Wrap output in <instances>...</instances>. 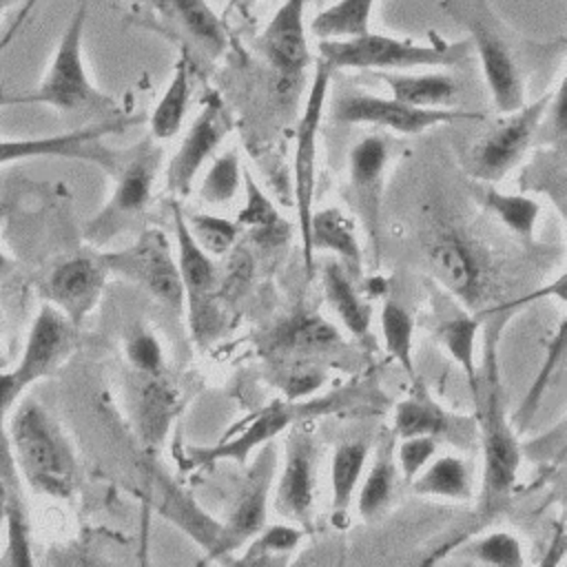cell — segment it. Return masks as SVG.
<instances>
[{
    "mask_svg": "<svg viewBox=\"0 0 567 567\" xmlns=\"http://www.w3.org/2000/svg\"><path fill=\"white\" fill-rule=\"evenodd\" d=\"M563 357H565V321L558 323V328H556V332H554V337L547 346V352L543 357V363L536 372V379L529 383V388H527V392H525V396H523V401H520V405L514 414L516 427H525L532 421V416L536 414L551 379L563 368Z\"/></svg>",
    "mask_w": 567,
    "mask_h": 567,
    "instance_id": "36",
    "label": "cell"
},
{
    "mask_svg": "<svg viewBox=\"0 0 567 567\" xmlns=\"http://www.w3.org/2000/svg\"><path fill=\"white\" fill-rule=\"evenodd\" d=\"M427 264L436 281L465 308H476L483 299V266L463 239L443 235L430 246Z\"/></svg>",
    "mask_w": 567,
    "mask_h": 567,
    "instance_id": "21",
    "label": "cell"
},
{
    "mask_svg": "<svg viewBox=\"0 0 567 567\" xmlns=\"http://www.w3.org/2000/svg\"><path fill=\"white\" fill-rule=\"evenodd\" d=\"M275 467L277 447L272 441H268L259 447V454L246 474L228 520L219 523V534L206 549L208 558H221L226 554L239 551L266 525L268 492L272 485Z\"/></svg>",
    "mask_w": 567,
    "mask_h": 567,
    "instance_id": "14",
    "label": "cell"
},
{
    "mask_svg": "<svg viewBox=\"0 0 567 567\" xmlns=\"http://www.w3.org/2000/svg\"><path fill=\"white\" fill-rule=\"evenodd\" d=\"M478 332H481V317L467 310H458L456 315L441 319L434 330L439 346L463 370L474 401L478 399V392H481L478 361H476Z\"/></svg>",
    "mask_w": 567,
    "mask_h": 567,
    "instance_id": "25",
    "label": "cell"
},
{
    "mask_svg": "<svg viewBox=\"0 0 567 567\" xmlns=\"http://www.w3.org/2000/svg\"><path fill=\"white\" fill-rule=\"evenodd\" d=\"M241 182L246 186V204L235 219L239 228H250L259 235H281V228H286V224L281 221L279 213L275 210L272 202L264 195L255 177L248 173V168L244 171Z\"/></svg>",
    "mask_w": 567,
    "mask_h": 567,
    "instance_id": "42",
    "label": "cell"
},
{
    "mask_svg": "<svg viewBox=\"0 0 567 567\" xmlns=\"http://www.w3.org/2000/svg\"><path fill=\"white\" fill-rule=\"evenodd\" d=\"M377 0H337L310 20V33L319 40H343L372 29Z\"/></svg>",
    "mask_w": 567,
    "mask_h": 567,
    "instance_id": "33",
    "label": "cell"
},
{
    "mask_svg": "<svg viewBox=\"0 0 567 567\" xmlns=\"http://www.w3.org/2000/svg\"><path fill=\"white\" fill-rule=\"evenodd\" d=\"M162 148L148 135L137 146H133L124 162L120 164L115 177V188L109 202L97 210V215L86 224L84 237L93 246H104L126 228H131L146 210L153 184L159 171Z\"/></svg>",
    "mask_w": 567,
    "mask_h": 567,
    "instance_id": "7",
    "label": "cell"
},
{
    "mask_svg": "<svg viewBox=\"0 0 567 567\" xmlns=\"http://www.w3.org/2000/svg\"><path fill=\"white\" fill-rule=\"evenodd\" d=\"M244 179L237 151H224L213 159L199 184V197L208 204H228L239 195Z\"/></svg>",
    "mask_w": 567,
    "mask_h": 567,
    "instance_id": "40",
    "label": "cell"
},
{
    "mask_svg": "<svg viewBox=\"0 0 567 567\" xmlns=\"http://www.w3.org/2000/svg\"><path fill=\"white\" fill-rule=\"evenodd\" d=\"M13 2H18V0H0V11L4 9V7H9V4H13Z\"/></svg>",
    "mask_w": 567,
    "mask_h": 567,
    "instance_id": "51",
    "label": "cell"
},
{
    "mask_svg": "<svg viewBox=\"0 0 567 567\" xmlns=\"http://www.w3.org/2000/svg\"><path fill=\"white\" fill-rule=\"evenodd\" d=\"M549 97L551 91L503 113V117L470 146L465 155L467 173L485 184L501 182L532 148L543 126Z\"/></svg>",
    "mask_w": 567,
    "mask_h": 567,
    "instance_id": "8",
    "label": "cell"
},
{
    "mask_svg": "<svg viewBox=\"0 0 567 567\" xmlns=\"http://www.w3.org/2000/svg\"><path fill=\"white\" fill-rule=\"evenodd\" d=\"M321 281H323V295H326L330 308L341 319V323L348 328V332L359 339L368 337L370 321H372V306L357 292L354 279L343 268V264L326 261Z\"/></svg>",
    "mask_w": 567,
    "mask_h": 567,
    "instance_id": "27",
    "label": "cell"
},
{
    "mask_svg": "<svg viewBox=\"0 0 567 567\" xmlns=\"http://www.w3.org/2000/svg\"><path fill=\"white\" fill-rule=\"evenodd\" d=\"M458 549H461V556H465L472 563H481V565H494V567L525 565L520 540L505 529H496V532L476 536Z\"/></svg>",
    "mask_w": 567,
    "mask_h": 567,
    "instance_id": "38",
    "label": "cell"
},
{
    "mask_svg": "<svg viewBox=\"0 0 567 567\" xmlns=\"http://www.w3.org/2000/svg\"><path fill=\"white\" fill-rule=\"evenodd\" d=\"M168 206L173 215V230L177 244L175 259L184 288V301L188 303L190 312V328L195 337H206L215 319V306L210 301L215 290V264L213 257L193 239L177 197H171Z\"/></svg>",
    "mask_w": 567,
    "mask_h": 567,
    "instance_id": "16",
    "label": "cell"
},
{
    "mask_svg": "<svg viewBox=\"0 0 567 567\" xmlns=\"http://www.w3.org/2000/svg\"><path fill=\"white\" fill-rule=\"evenodd\" d=\"M75 326L51 303H44L29 330L22 357L11 370L24 392L35 381L53 374L75 346Z\"/></svg>",
    "mask_w": 567,
    "mask_h": 567,
    "instance_id": "19",
    "label": "cell"
},
{
    "mask_svg": "<svg viewBox=\"0 0 567 567\" xmlns=\"http://www.w3.org/2000/svg\"><path fill=\"white\" fill-rule=\"evenodd\" d=\"M230 131L233 117L219 93L210 91L202 100L195 120L190 122L177 151L168 159L166 188L173 197H184L190 193L202 166L215 155V151Z\"/></svg>",
    "mask_w": 567,
    "mask_h": 567,
    "instance_id": "13",
    "label": "cell"
},
{
    "mask_svg": "<svg viewBox=\"0 0 567 567\" xmlns=\"http://www.w3.org/2000/svg\"><path fill=\"white\" fill-rule=\"evenodd\" d=\"M470 40L430 38L419 42L388 33L365 31L343 40H319V62L330 71H414V69H450L467 60Z\"/></svg>",
    "mask_w": 567,
    "mask_h": 567,
    "instance_id": "1",
    "label": "cell"
},
{
    "mask_svg": "<svg viewBox=\"0 0 567 567\" xmlns=\"http://www.w3.org/2000/svg\"><path fill=\"white\" fill-rule=\"evenodd\" d=\"M7 432L16 467L22 470L29 485L53 498H71L78 487V463L51 414L33 399H24Z\"/></svg>",
    "mask_w": 567,
    "mask_h": 567,
    "instance_id": "2",
    "label": "cell"
},
{
    "mask_svg": "<svg viewBox=\"0 0 567 567\" xmlns=\"http://www.w3.org/2000/svg\"><path fill=\"white\" fill-rule=\"evenodd\" d=\"M20 104H33L31 93H11L9 89L0 86V109H7V106H20Z\"/></svg>",
    "mask_w": 567,
    "mask_h": 567,
    "instance_id": "46",
    "label": "cell"
},
{
    "mask_svg": "<svg viewBox=\"0 0 567 567\" xmlns=\"http://www.w3.org/2000/svg\"><path fill=\"white\" fill-rule=\"evenodd\" d=\"M390 89V97L412 106H447L458 93V84L443 71H377Z\"/></svg>",
    "mask_w": 567,
    "mask_h": 567,
    "instance_id": "26",
    "label": "cell"
},
{
    "mask_svg": "<svg viewBox=\"0 0 567 567\" xmlns=\"http://www.w3.org/2000/svg\"><path fill=\"white\" fill-rule=\"evenodd\" d=\"M381 339L388 354L405 370L410 379H414V354H412V339H414V319L412 312L401 306L396 299H385L381 308Z\"/></svg>",
    "mask_w": 567,
    "mask_h": 567,
    "instance_id": "35",
    "label": "cell"
},
{
    "mask_svg": "<svg viewBox=\"0 0 567 567\" xmlns=\"http://www.w3.org/2000/svg\"><path fill=\"white\" fill-rule=\"evenodd\" d=\"M357 394H361V388L350 385L343 390H334L332 394H326L321 399H275L266 408L255 412L241 430L230 432L215 445L186 447L182 454V463L193 470L210 467L219 461H235L244 465L255 450H259L268 441H275L284 430L292 427L295 423L321 414H332L339 410H352V396Z\"/></svg>",
    "mask_w": 567,
    "mask_h": 567,
    "instance_id": "5",
    "label": "cell"
},
{
    "mask_svg": "<svg viewBox=\"0 0 567 567\" xmlns=\"http://www.w3.org/2000/svg\"><path fill=\"white\" fill-rule=\"evenodd\" d=\"M392 159V140L381 133L361 137L348 155V188L352 208L377 252L381 233V204L385 190V173Z\"/></svg>",
    "mask_w": 567,
    "mask_h": 567,
    "instance_id": "15",
    "label": "cell"
},
{
    "mask_svg": "<svg viewBox=\"0 0 567 567\" xmlns=\"http://www.w3.org/2000/svg\"><path fill=\"white\" fill-rule=\"evenodd\" d=\"M184 219H186V226H188L193 239L210 257L226 255L237 244V237L241 233L237 221H233L228 217L213 215V213H184Z\"/></svg>",
    "mask_w": 567,
    "mask_h": 567,
    "instance_id": "41",
    "label": "cell"
},
{
    "mask_svg": "<svg viewBox=\"0 0 567 567\" xmlns=\"http://www.w3.org/2000/svg\"><path fill=\"white\" fill-rule=\"evenodd\" d=\"M317 496V443L310 432L292 430L286 441L284 470L275 487V512L290 523L312 525Z\"/></svg>",
    "mask_w": 567,
    "mask_h": 567,
    "instance_id": "17",
    "label": "cell"
},
{
    "mask_svg": "<svg viewBox=\"0 0 567 567\" xmlns=\"http://www.w3.org/2000/svg\"><path fill=\"white\" fill-rule=\"evenodd\" d=\"M7 507H9V494H7V487L0 478V532H2V525L7 520Z\"/></svg>",
    "mask_w": 567,
    "mask_h": 567,
    "instance_id": "48",
    "label": "cell"
},
{
    "mask_svg": "<svg viewBox=\"0 0 567 567\" xmlns=\"http://www.w3.org/2000/svg\"><path fill=\"white\" fill-rule=\"evenodd\" d=\"M84 27H86V2H80L73 11L53 60L31 93L33 104H47L60 113H111L115 102L102 93L89 78L84 64Z\"/></svg>",
    "mask_w": 567,
    "mask_h": 567,
    "instance_id": "6",
    "label": "cell"
},
{
    "mask_svg": "<svg viewBox=\"0 0 567 567\" xmlns=\"http://www.w3.org/2000/svg\"><path fill=\"white\" fill-rule=\"evenodd\" d=\"M485 383L481 403V445H483V474H481V516H494L509 498V492L518 478L520 445L516 441L514 425L505 414L503 385L498 374V357L494 334L485 341Z\"/></svg>",
    "mask_w": 567,
    "mask_h": 567,
    "instance_id": "3",
    "label": "cell"
},
{
    "mask_svg": "<svg viewBox=\"0 0 567 567\" xmlns=\"http://www.w3.org/2000/svg\"><path fill=\"white\" fill-rule=\"evenodd\" d=\"M392 436L388 434L379 441L372 467L361 476V487L357 494V512L361 518L372 520L379 518L394 498L396 487V461H394V445Z\"/></svg>",
    "mask_w": 567,
    "mask_h": 567,
    "instance_id": "30",
    "label": "cell"
},
{
    "mask_svg": "<svg viewBox=\"0 0 567 567\" xmlns=\"http://www.w3.org/2000/svg\"><path fill=\"white\" fill-rule=\"evenodd\" d=\"M443 11L467 33L478 53L485 86L501 113L525 104V82L507 24L492 0H443Z\"/></svg>",
    "mask_w": 567,
    "mask_h": 567,
    "instance_id": "4",
    "label": "cell"
},
{
    "mask_svg": "<svg viewBox=\"0 0 567 567\" xmlns=\"http://www.w3.org/2000/svg\"><path fill=\"white\" fill-rule=\"evenodd\" d=\"M35 4H38V0H29V2L22 7V11H20V16H18V20H16V24L11 27V33H13V31H16V29L22 24V20L27 18V13H29V11H31Z\"/></svg>",
    "mask_w": 567,
    "mask_h": 567,
    "instance_id": "50",
    "label": "cell"
},
{
    "mask_svg": "<svg viewBox=\"0 0 567 567\" xmlns=\"http://www.w3.org/2000/svg\"><path fill=\"white\" fill-rule=\"evenodd\" d=\"M190 78H193L190 55H188V51H184L179 55V60L175 62L173 75H171V80L148 120V128H151L148 135L155 142L171 140L182 128L186 113H188V104H190V89H193Z\"/></svg>",
    "mask_w": 567,
    "mask_h": 567,
    "instance_id": "28",
    "label": "cell"
},
{
    "mask_svg": "<svg viewBox=\"0 0 567 567\" xmlns=\"http://www.w3.org/2000/svg\"><path fill=\"white\" fill-rule=\"evenodd\" d=\"M439 439L421 434V436H405L401 439L396 447V470L405 476V481H412L436 454Z\"/></svg>",
    "mask_w": 567,
    "mask_h": 567,
    "instance_id": "44",
    "label": "cell"
},
{
    "mask_svg": "<svg viewBox=\"0 0 567 567\" xmlns=\"http://www.w3.org/2000/svg\"><path fill=\"white\" fill-rule=\"evenodd\" d=\"M106 272L100 255H73L49 272L42 290L47 301L80 328L102 297Z\"/></svg>",
    "mask_w": 567,
    "mask_h": 567,
    "instance_id": "18",
    "label": "cell"
},
{
    "mask_svg": "<svg viewBox=\"0 0 567 567\" xmlns=\"http://www.w3.org/2000/svg\"><path fill=\"white\" fill-rule=\"evenodd\" d=\"M0 219H2V208H0ZM13 259H9L2 250H0V281L4 279V277H9L11 275V270H13Z\"/></svg>",
    "mask_w": 567,
    "mask_h": 567,
    "instance_id": "49",
    "label": "cell"
},
{
    "mask_svg": "<svg viewBox=\"0 0 567 567\" xmlns=\"http://www.w3.org/2000/svg\"><path fill=\"white\" fill-rule=\"evenodd\" d=\"M332 115L339 124H365L379 126L405 135H416L441 124H454L465 120H481L476 111H463L452 106H412L394 97L350 93L337 100Z\"/></svg>",
    "mask_w": 567,
    "mask_h": 567,
    "instance_id": "11",
    "label": "cell"
},
{
    "mask_svg": "<svg viewBox=\"0 0 567 567\" xmlns=\"http://www.w3.org/2000/svg\"><path fill=\"white\" fill-rule=\"evenodd\" d=\"M308 0H284L259 35L268 64L284 78H295L312 62L306 27Z\"/></svg>",
    "mask_w": 567,
    "mask_h": 567,
    "instance_id": "20",
    "label": "cell"
},
{
    "mask_svg": "<svg viewBox=\"0 0 567 567\" xmlns=\"http://www.w3.org/2000/svg\"><path fill=\"white\" fill-rule=\"evenodd\" d=\"M303 532L299 525H264L250 540L244 554L237 558V563L244 565H264V563H275L297 549L301 543Z\"/></svg>",
    "mask_w": 567,
    "mask_h": 567,
    "instance_id": "37",
    "label": "cell"
},
{
    "mask_svg": "<svg viewBox=\"0 0 567 567\" xmlns=\"http://www.w3.org/2000/svg\"><path fill=\"white\" fill-rule=\"evenodd\" d=\"M332 71L317 60L312 82L308 89L306 106L297 126L295 137V159H292V190L301 230V250L306 248L308 239V224L315 210V188H317V153H319V128L321 115L328 100Z\"/></svg>",
    "mask_w": 567,
    "mask_h": 567,
    "instance_id": "12",
    "label": "cell"
},
{
    "mask_svg": "<svg viewBox=\"0 0 567 567\" xmlns=\"http://www.w3.org/2000/svg\"><path fill=\"white\" fill-rule=\"evenodd\" d=\"M452 430L450 416L443 408L421 388H416L410 396L396 403L392 414V434L396 439L405 436H447Z\"/></svg>",
    "mask_w": 567,
    "mask_h": 567,
    "instance_id": "32",
    "label": "cell"
},
{
    "mask_svg": "<svg viewBox=\"0 0 567 567\" xmlns=\"http://www.w3.org/2000/svg\"><path fill=\"white\" fill-rule=\"evenodd\" d=\"M228 2V11H237L241 16L250 13V9L257 4V0H226Z\"/></svg>",
    "mask_w": 567,
    "mask_h": 567,
    "instance_id": "47",
    "label": "cell"
},
{
    "mask_svg": "<svg viewBox=\"0 0 567 567\" xmlns=\"http://www.w3.org/2000/svg\"><path fill=\"white\" fill-rule=\"evenodd\" d=\"M412 489L419 496L443 501H470L472 478L463 458L443 454L432 458L412 481Z\"/></svg>",
    "mask_w": 567,
    "mask_h": 567,
    "instance_id": "31",
    "label": "cell"
},
{
    "mask_svg": "<svg viewBox=\"0 0 567 567\" xmlns=\"http://www.w3.org/2000/svg\"><path fill=\"white\" fill-rule=\"evenodd\" d=\"M100 257L106 270L133 281L157 301L171 308H179L184 303L177 259L164 230L153 226L144 228L131 246Z\"/></svg>",
    "mask_w": 567,
    "mask_h": 567,
    "instance_id": "9",
    "label": "cell"
},
{
    "mask_svg": "<svg viewBox=\"0 0 567 567\" xmlns=\"http://www.w3.org/2000/svg\"><path fill=\"white\" fill-rule=\"evenodd\" d=\"M341 341L339 330L317 315H299L290 319L279 332V343L295 352L326 350Z\"/></svg>",
    "mask_w": 567,
    "mask_h": 567,
    "instance_id": "39",
    "label": "cell"
},
{
    "mask_svg": "<svg viewBox=\"0 0 567 567\" xmlns=\"http://www.w3.org/2000/svg\"><path fill=\"white\" fill-rule=\"evenodd\" d=\"M131 410L144 445L155 450L162 445L179 412V399L175 388L162 374H140V381L133 385Z\"/></svg>",
    "mask_w": 567,
    "mask_h": 567,
    "instance_id": "23",
    "label": "cell"
},
{
    "mask_svg": "<svg viewBox=\"0 0 567 567\" xmlns=\"http://www.w3.org/2000/svg\"><path fill=\"white\" fill-rule=\"evenodd\" d=\"M315 250H328L337 255V261L343 264L352 279L361 277V246L352 219L341 208H321L317 213L312 210L303 248V266L308 275H312Z\"/></svg>",
    "mask_w": 567,
    "mask_h": 567,
    "instance_id": "22",
    "label": "cell"
},
{
    "mask_svg": "<svg viewBox=\"0 0 567 567\" xmlns=\"http://www.w3.org/2000/svg\"><path fill=\"white\" fill-rule=\"evenodd\" d=\"M481 204L492 213L512 235L520 239H532L540 206L534 197L525 193H501L492 184L481 190Z\"/></svg>",
    "mask_w": 567,
    "mask_h": 567,
    "instance_id": "34",
    "label": "cell"
},
{
    "mask_svg": "<svg viewBox=\"0 0 567 567\" xmlns=\"http://www.w3.org/2000/svg\"><path fill=\"white\" fill-rule=\"evenodd\" d=\"M323 377L317 370H292L284 383L286 388V399L290 401H299L306 399L310 392H315L321 385Z\"/></svg>",
    "mask_w": 567,
    "mask_h": 567,
    "instance_id": "45",
    "label": "cell"
},
{
    "mask_svg": "<svg viewBox=\"0 0 567 567\" xmlns=\"http://www.w3.org/2000/svg\"><path fill=\"white\" fill-rule=\"evenodd\" d=\"M124 352L128 363L140 374H162L164 370V350L157 341L155 332H151L144 326H137L128 332Z\"/></svg>",
    "mask_w": 567,
    "mask_h": 567,
    "instance_id": "43",
    "label": "cell"
},
{
    "mask_svg": "<svg viewBox=\"0 0 567 567\" xmlns=\"http://www.w3.org/2000/svg\"><path fill=\"white\" fill-rule=\"evenodd\" d=\"M159 7L177 22L182 33L210 58L226 51L228 33L208 0H159Z\"/></svg>",
    "mask_w": 567,
    "mask_h": 567,
    "instance_id": "24",
    "label": "cell"
},
{
    "mask_svg": "<svg viewBox=\"0 0 567 567\" xmlns=\"http://www.w3.org/2000/svg\"><path fill=\"white\" fill-rule=\"evenodd\" d=\"M137 117H109L100 124L29 137V140H0V166L22 159H38V157H66V159H82L93 162L106 173L115 175L120 164L124 162L126 153L113 151L104 144V137L124 131Z\"/></svg>",
    "mask_w": 567,
    "mask_h": 567,
    "instance_id": "10",
    "label": "cell"
},
{
    "mask_svg": "<svg viewBox=\"0 0 567 567\" xmlns=\"http://www.w3.org/2000/svg\"><path fill=\"white\" fill-rule=\"evenodd\" d=\"M370 456V443L365 439H350L337 445L330 463V489H332V520L343 525L354 501V492Z\"/></svg>",
    "mask_w": 567,
    "mask_h": 567,
    "instance_id": "29",
    "label": "cell"
}]
</instances>
